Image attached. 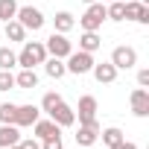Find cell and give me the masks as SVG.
<instances>
[{
	"label": "cell",
	"instance_id": "4",
	"mask_svg": "<svg viewBox=\"0 0 149 149\" xmlns=\"http://www.w3.org/2000/svg\"><path fill=\"white\" fill-rule=\"evenodd\" d=\"M102 21H105V3H88L85 15L79 18V26L85 32H97L102 26Z\"/></svg>",
	"mask_w": 149,
	"mask_h": 149
},
{
	"label": "cell",
	"instance_id": "34",
	"mask_svg": "<svg viewBox=\"0 0 149 149\" xmlns=\"http://www.w3.org/2000/svg\"><path fill=\"white\" fill-rule=\"evenodd\" d=\"M102 3H111V0H102Z\"/></svg>",
	"mask_w": 149,
	"mask_h": 149
},
{
	"label": "cell",
	"instance_id": "7",
	"mask_svg": "<svg viewBox=\"0 0 149 149\" xmlns=\"http://www.w3.org/2000/svg\"><path fill=\"white\" fill-rule=\"evenodd\" d=\"M97 97H91V94H85V97H79V108H73L76 111V117H79V126H88V123H97Z\"/></svg>",
	"mask_w": 149,
	"mask_h": 149
},
{
	"label": "cell",
	"instance_id": "20",
	"mask_svg": "<svg viewBox=\"0 0 149 149\" xmlns=\"http://www.w3.org/2000/svg\"><path fill=\"white\" fill-rule=\"evenodd\" d=\"M6 41H18V44H24V41H26V29H24L18 21H6Z\"/></svg>",
	"mask_w": 149,
	"mask_h": 149
},
{
	"label": "cell",
	"instance_id": "32",
	"mask_svg": "<svg viewBox=\"0 0 149 149\" xmlns=\"http://www.w3.org/2000/svg\"><path fill=\"white\" fill-rule=\"evenodd\" d=\"M6 149H21V146H18V143H15V146H6Z\"/></svg>",
	"mask_w": 149,
	"mask_h": 149
},
{
	"label": "cell",
	"instance_id": "31",
	"mask_svg": "<svg viewBox=\"0 0 149 149\" xmlns=\"http://www.w3.org/2000/svg\"><path fill=\"white\" fill-rule=\"evenodd\" d=\"M108 149H137V146H134L132 140H126V137H123L120 143H114V146H108Z\"/></svg>",
	"mask_w": 149,
	"mask_h": 149
},
{
	"label": "cell",
	"instance_id": "5",
	"mask_svg": "<svg viewBox=\"0 0 149 149\" xmlns=\"http://www.w3.org/2000/svg\"><path fill=\"white\" fill-rule=\"evenodd\" d=\"M44 47H47V56H56V58H67V56L73 53V41H70L64 32H53V35L44 41Z\"/></svg>",
	"mask_w": 149,
	"mask_h": 149
},
{
	"label": "cell",
	"instance_id": "28",
	"mask_svg": "<svg viewBox=\"0 0 149 149\" xmlns=\"http://www.w3.org/2000/svg\"><path fill=\"white\" fill-rule=\"evenodd\" d=\"M18 146H21V149H41V140H38V137H21Z\"/></svg>",
	"mask_w": 149,
	"mask_h": 149
},
{
	"label": "cell",
	"instance_id": "6",
	"mask_svg": "<svg viewBox=\"0 0 149 149\" xmlns=\"http://www.w3.org/2000/svg\"><path fill=\"white\" fill-rule=\"evenodd\" d=\"M111 64H114L117 70H132V67L137 64V50L129 47V44L114 47V50H111Z\"/></svg>",
	"mask_w": 149,
	"mask_h": 149
},
{
	"label": "cell",
	"instance_id": "26",
	"mask_svg": "<svg viewBox=\"0 0 149 149\" xmlns=\"http://www.w3.org/2000/svg\"><path fill=\"white\" fill-rule=\"evenodd\" d=\"M15 102H3V105H0V123H12L15 120Z\"/></svg>",
	"mask_w": 149,
	"mask_h": 149
},
{
	"label": "cell",
	"instance_id": "17",
	"mask_svg": "<svg viewBox=\"0 0 149 149\" xmlns=\"http://www.w3.org/2000/svg\"><path fill=\"white\" fill-rule=\"evenodd\" d=\"M44 70H47V76H50V79H61L64 73H67L64 58H56V56H47V58H44Z\"/></svg>",
	"mask_w": 149,
	"mask_h": 149
},
{
	"label": "cell",
	"instance_id": "25",
	"mask_svg": "<svg viewBox=\"0 0 149 149\" xmlns=\"http://www.w3.org/2000/svg\"><path fill=\"white\" fill-rule=\"evenodd\" d=\"M61 102V94H56V91H47L44 97H41V111H50V108H56Z\"/></svg>",
	"mask_w": 149,
	"mask_h": 149
},
{
	"label": "cell",
	"instance_id": "30",
	"mask_svg": "<svg viewBox=\"0 0 149 149\" xmlns=\"http://www.w3.org/2000/svg\"><path fill=\"white\" fill-rule=\"evenodd\" d=\"M137 88H149V67L137 70Z\"/></svg>",
	"mask_w": 149,
	"mask_h": 149
},
{
	"label": "cell",
	"instance_id": "9",
	"mask_svg": "<svg viewBox=\"0 0 149 149\" xmlns=\"http://www.w3.org/2000/svg\"><path fill=\"white\" fill-rule=\"evenodd\" d=\"M38 117H41V108L32 105V102H26V105H18V108H15V120H12V123L21 129V126H32Z\"/></svg>",
	"mask_w": 149,
	"mask_h": 149
},
{
	"label": "cell",
	"instance_id": "23",
	"mask_svg": "<svg viewBox=\"0 0 149 149\" xmlns=\"http://www.w3.org/2000/svg\"><path fill=\"white\" fill-rule=\"evenodd\" d=\"M18 15V0H0V21H15Z\"/></svg>",
	"mask_w": 149,
	"mask_h": 149
},
{
	"label": "cell",
	"instance_id": "11",
	"mask_svg": "<svg viewBox=\"0 0 149 149\" xmlns=\"http://www.w3.org/2000/svg\"><path fill=\"white\" fill-rule=\"evenodd\" d=\"M129 100H132V114L134 117H149V91L146 88H134Z\"/></svg>",
	"mask_w": 149,
	"mask_h": 149
},
{
	"label": "cell",
	"instance_id": "33",
	"mask_svg": "<svg viewBox=\"0 0 149 149\" xmlns=\"http://www.w3.org/2000/svg\"><path fill=\"white\" fill-rule=\"evenodd\" d=\"M82 3H97V0H82Z\"/></svg>",
	"mask_w": 149,
	"mask_h": 149
},
{
	"label": "cell",
	"instance_id": "10",
	"mask_svg": "<svg viewBox=\"0 0 149 149\" xmlns=\"http://www.w3.org/2000/svg\"><path fill=\"white\" fill-rule=\"evenodd\" d=\"M58 134H61V126H58V123H53L50 117H47V120H41V117H38V120L32 123V137H38V140L58 137Z\"/></svg>",
	"mask_w": 149,
	"mask_h": 149
},
{
	"label": "cell",
	"instance_id": "27",
	"mask_svg": "<svg viewBox=\"0 0 149 149\" xmlns=\"http://www.w3.org/2000/svg\"><path fill=\"white\" fill-rule=\"evenodd\" d=\"M15 88V73L12 70H0V91H9Z\"/></svg>",
	"mask_w": 149,
	"mask_h": 149
},
{
	"label": "cell",
	"instance_id": "22",
	"mask_svg": "<svg viewBox=\"0 0 149 149\" xmlns=\"http://www.w3.org/2000/svg\"><path fill=\"white\" fill-rule=\"evenodd\" d=\"M18 67V53L12 47H0V70H12Z\"/></svg>",
	"mask_w": 149,
	"mask_h": 149
},
{
	"label": "cell",
	"instance_id": "16",
	"mask_svg": "<svg viewBox=\"0 0 149 149\" xmlns=\"http://www.w3.org/2000/svg\"><path fill=\"white\" fill-rule=\"evenodd\" d=\"M15 88H21V91L38 88V73H35V70H29V67H21V73L15 76Z\"/></svg>",
	"mask_w": 149,
	"mask_h": 149
},
{
	"label": "cell",
	"instance_id": "2",
	"mask_svg": "<svg viewBox=\"0 0 149 149\" xmlns=\"http://www.w3.org/2000/svg\"><path fill=\"white\" fill-rule=\"evenodd\" d=\"M64 67H67V73H73V76L91 73V67H94V53H85V50H73V53L64 58Z\"/></svg>",
	"mask_w": 149,
	"mask_h": 149
},
{
	"label": "cell",
	"instance_id": "24",
	"mask_svg": "<svg viewBox=\"0 0 149 149\" xmlns=\"http://www.w3.org/2000/svg\"><path fill=\"white\" fill-rule=\"evenodd\" d=\"M100 134H102V143H105V146H114V143H120V140L126 137V134H123L117 126H108V129H102Z\"/></svg>",
	"mask_w": 149,
	"mask_h": 149
},
{
	"label": "cell",
	"instance_id": "29",
	"mask_svg": "<svg viewBox=\"0 0 149 149\" xmlns=\"http://www.w3.org/2000/svg\"><path fill=\"white\" fill-rule=\"evenodd\" d=\"M41 149H64V146H61V134H58V137H47V140H41Z\"/></svg>",
	"mask_w": 149,
	"mask_h": 149
},
{
	"label": "cell",
	"instance_id": "21",
	"mask_svg": "<svg viewBox=\"0 0 149 149\" xmlns=\"http://www.w3.org/2000/svg\"><path fill=\"white\" fill-rule=\"evenodd\" d=\"M105 18L108 21H126V3L123 0H111L105 6Z\"/></svg>",
	"mask_w": 149,
	"mask_h": 149
},
{
	"label": "cell",
	"instance_id": "18",
	"mask_svg": "<svg viewBox=\"0 0 149 149\" xmlns=\"http://www.w3.org/2000/svg\"><path fill=\"white\" fill-rule=\"evenodd\" d=\"M53 26H56V32H64V35H67L73 26H76V18H73L70 12H58V15L53 18Z\"/></svg>",
	"mask_w": 149,
	"mask_h": 149
},
{
	"label": "cell",
	"instance_id": "19",
	"mask_svg": "<svg viewBox=\"0 0 149 149\" xmlns=\"http://www.w3.org/2000/svg\"><path fill=\"white\" fill-rule=\"evenodd\" d=\"M102 47V38L97 35V32H82V38H79V50H85V53H97Z\"/></svg>",
	"mask_w": 149,
	"mask_h": 149
},
{
	"label": "cell",
	"instance_id": "15",
	"mask_svg": "<svg viewBox=\"0 0 149 149\" xmlns=\"http://www.w3.org/2000/svg\"><path fill=\"white\" fill-rule=\"evenodd\" d=\"M21 140V132L15 123H0V149H6V146H15Z\"/></svg>",
	"mask_w": 149,
	"mask_h": 149
},
{
	"label": "cell",
	"instance_id": "1",
	"mask_svg": "<svg viewBox=\"0 0 149 149\" xmlns=\"http://www.w3.org/2000/svg\"><path fill=\"white\" fill-rule=\"evenodd\" d=\"M44 58H47V47H44L41 41H24V47H21V53H18V67L35 70L38 64H44Z\"/></svg>",
	"mask_w": 149,
	"mask_h": 149
},
{
	"label": "cell",
	"instance_id": "12",
	"mask_svg": "<svg viewBox=\"0 0 149 149\" xmlns=\"http://www.w3.org/2000/svg\"><path fill=\"white\" fill-rule=\"evenodd\" d=\"M91 73H94V79H97L100 85H111V82L117 79V67H114L111 61H102V64H97V61H94Z\"/></svg>",
	"mask_w": 149,
	"mask_h": 149
},
{
	"label": "cell",
	"instance_id": "8",
	"mask_svg": "<svg viewBox=\"0 0 149 149\" xmlns=\"http://www.w3.org/2000/svg\"><path fill=\"white\" fill-rule=\"evenodd\" d=\"M47 117H50L53 123H58L61 129H67V126H73V123H76V111H73L64 100H61L56 108H50V111H47Z\"/></svg>",
	"mask_w": 149,
	"mask_h": 149
},
{
	"label": "cell",
	"instance_id": "13",
	"mask_svg": "<svg viewBox=\"0 0 149 149\" xmlns=\"http://www.w3.org/2000/svg\"><path fill=\"white\" fill-rule=\"evenodd\" d=\"M97 140H100V123L79 126V132H76V143H79V146H94Z\"/></svg>",
	"mask_w": 149,
	"mask_h": 149
},
{
	"label": "cell",
	"instance_id": "14",
	"mask_svg": "<svg viewBox=\"0 0 149 149\" xmlns=\"http://www.w3.org/2000/svg\"><path fill=\"white\" fill-rule=\"evenodd\" d=\"M126 18L137 24H149V6L140 3V0H132V3H126Z\"/></svg>",
	"mask_w": 149,
	"mask_h": 149
},
{
	"label": "cell",
	"instance_id": "3",
	"mask_svg": "<svg viewBox=\"0 0 149 149\" xmlns=\"http://www.w3.org/2000/svg\"><path fill=\"white\" fill-rule=\"evenodd\" d=\"M15 21L26 29V32H38L41 26H44V12L41 9H35V6H18V15H15Z\"/></svg>",
	"mask_w": 149,
	"mask_h": 149
}]
</instances>
